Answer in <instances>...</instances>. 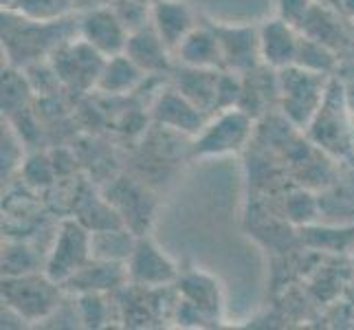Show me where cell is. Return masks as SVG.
Wrapping results in <instances>:
<instances>
[{"instance_id":"17","label":"cell","mask_w":354,"mask_h":330,"mask_svg":"<svg viewBox=\"0 0 354 330\" xmlns=\"http://www.w3.org/2000/svg\"><path fill=\"white\" fill-rule=\"evenodd\" d=\"M319 201V220L333 225H354V172L339 176L333 185H328Z\"/></svg>"},{"instance_id":"19","label":"cell","mask_w":354,"mask_h":330,"mask_svg":"<svg viewBox=\"0 0 354 330\" xmlns=\"http://www.w3.org/2000/svg\"><path fill=\"white\" fill-rule=\"evenodd\" d=\"M134 244H137V238L126 225L93 231V258L126 264Z\"/></svg>"},{"instance_id":"7","label":"cell","mask_w":354,"mask_h":330,"mask_svg":"<svg viewBox=\"0 0 354 330\" xmlns=\"http://www.w3.org/2000/svg\"><path fill=\"white\" fill-rule=\"evenodd\" d=\"M77 35L86 40L93 48L102 55L113 57L126 51L130 31L121 22L113 5H95L88 11H84L77 22Z\"/></svg>"},{"instance_id":"20","label":"cell","mask_w":354,"mask_h":330,"mask_svg":"<svg viewBox=\"0 0 354 330\" xmlns=\"http://www.w3.org/2000/svg\"><path fill=\"white\" fill-rule=\"evenodd\" d=\"M301 240L306 242L308 247L339 253V251L354 247V225L313 223V225L301 227Z\"/></svg>"},{"instance_id":"32","label":"cell","mask_w":354,"mask_h":330,"mask_svg":"<svg viewBox=\"0 0 354 330\" xmlns=\"http://www.w3.org/2000/svg\"><path fill=\"white\" fill-rule=\"evenodd\" d=\"M346 102H348V108L352 110V115H354V84L346 86Z\"/></svg>"},{"instance_id":"34","label":"cell","mask_w":354,"mask_h":330,"mask_svg":"<svg viewBox=\"0 0 354 330\" xmlns=\"http://www.w3.org/2000/svg\"><path fill=\"white\" fill-rule=\"evenodd\" d=\"M352 22H354V20H352Z\"/></svg>"},{"instance_id":"2","label":"cell","mask_w":354,"mask_h":330,"mask_svg":"<svg viewBox=\"0 0 354 330\" xmlns=\"http://www.w3.org/2000/svg\"><path fill=\"white\" fill-rule=\"evenodd\" d=\"M62 284L46 273H24L3 277V304L14 309L27 322H46L62 304Z\"/></svg>"},{"instance_id":"16","label":"cell","mask_w":354,"mask_h":330,"mask_svg":"<svg viewBox=\"0 0 354 330\" xmlns=\"http://www.w3.org/2000/svg\"><path fill=\"white\" fill-rule=\"evenodd\" d=\"M180 293L185 302H183V313H189L185 322L198 324V320H214L218 309H221V297H218V286L214 279L201 273H192L183 277Z\"/></svg>"},{"instance_id":"24","label":"cell","mask_w":354,"mask_h":330,"mask_svg":"<svg viewBox=\"0 0 354 330\" xmlns=\"http://www.w3.org/2000/svg\"><path fill=\"white\" fill-rule=\"evenodd\" d=\"M111 5L130 33L145 29L152 24V5L150 3H141V0H111Z\"/></svg>"},{"instance_id":"25","label":"cell","mask_w":354,"mask_h":330,"mask_svg":"<svg viewBox=\"0 0 354 330\" xmlns=\"http://www.w3.org/2000/svg\"><path fill=\"white\" fill-rule=\"evenodd\" d=\"M286 212L290 220H295L297 225L306 227L319 220V201L308 192H295V194H290L286 201Z\"/></svg>"},{"instance_id":"31","label":"cell","mask_w":354,"mask_h":330,"mask_svg":"<svg viewBox=\"0 0 354 330\" xmlns=\"http://www.w3.org/2000/svg\"><path fill=\"white\" fill-rule=\"evenodd\" d=\"M315 5H322V7H328V9H335V11H339L341 0H315ZM339 14H341V11H339Z\"/></svg>"},{"instance_id":"28","label":"cell","mask_w":354,"mask_h":330,"mask_svg":"<svg viewBox=\"0 0 354 330\" xmlns=\"http://www.w3.org/2000/svg\"><path fill=\"white\" fill-rule=\"evenodd\" d=\"M20 134L11 124H3V178L5 174L9 176L14 169L20 165V154H22V145H20Z\"/></svg>"},{"instance_id":"18","label":"cell","mask_w":354,"mask_h":330,"mask_svg":"<svg viewBox=\"0 0 354 330\" xmlns=\"http://www.w3.org/2000/svg\"><path fill=\"white\" fill-rule=\"evenodd\" d=\"M143 77L145 73L126 53H119L113 57H106L100 82H97V91H102L106 95L132 93L143 82Z\"/></svg>"},{"instance_id":"26","label":"cell","mask_w":354,"mask_h":330,"mask_svg":"<svg viewBox=\"0 0 354 330\" xmlns=\"http://www.w3.org/2000/svg\"><path fill=\"white\" fill-rule=\"evenodd\" d=\"M29 89L24 84L22 75H18L16 71H7L3 73V113H14L16 108L24 104V97H27Z\"/></svg>"},{"instance_id":"4","label":"cell","mask_w":354,"mask_h":330,"mask_svg":"<svg viewBox=\"0 0 354 330\" xmlns=\"http://www.w3.org/2000/svg\"><path fill=\"white\" fill-rule=\"evenodd\" d=\"M253 134V117L240 106L216 113L194 139L196 156H225L242 150Z\"/></svg>"},{"instance_id":"12","label":"cell","mask_w":354,"mask_h":330,"mask_svg":"<svg viewBox=\"0 0 354 330\" xmlns=\"http://www.w3.org/2000/svg\"><path fill=\"white\" fill-rule=\"evenodd\" d=\"M152 27L163 38V42L172 48V53H176L180 42L198 24L187 3H180V0H156L152 5Z\"/></svg>"},{"instance_id":"15","label":"cell","mask_w":354,"mask_h":330,"mask_svg":"<svg viewBox=\"0 0 354 330\" xmlns=\"http://www.w3.org/2000/svg\"><path fill=\"white\" fill-rule=\"evenodd\" d=\"M128 282V268L121 262H108L91 258L88 264H84L80 271L73 275L64 288L75 293H106L115 286Z\"/></svg>"},{"instance_id":"10","label":"cell","mask_w":354,"mask_h":330,"mask_svg":"<svg viewBox=\"0 0 354 330\" xmlns=\"http://www.w3.org/2000/svg\"><path fill=\"white\" fill-rule=\"evenodd\" d=\"M301 31L282 18H273L260 27V57L266 66L282 71L297 62Z\"/></svg>"},{"instance_id":"27","label":"cell","mask_w":354,"mask_h":330,"mask_svg":"<svg viewBox=\"0 0 354 330\" xmlns=\"http://www.w3.org/2000/svg\"><path fill=\"white\" fill-rule=\"evenodd\" d=\"M77 302L80 322L95 328L102 326V322L106 320V304L102 300V293H80Z\"/></svg>"},{"instance_id":"1","label":"cell","mask_w":354,"mask_h":330,"mask_svg":"<svg viewBox=\"0 0 354 330\" xmlns=\"http://www.w3.org/2000/svg\"><path fill=\"white\" fill-rule=\"evenodd\" d=\"M277 73V91L282 95L284 115L290 124L308 128L315 115L319 113L330 82H326V75L322 73H313L295 64Z\"/></svg>"},{"instance_id":"5","label":"cell","mask_w":354,"mask_h":330,"mask_svg":"<svg viewBox=\"0 0 354 330\" xmlns=\"http://www.w3.org/2000/svg\"><path fill=\"white\" fill-rule=\"evenodd\" d=\"M106 64V55L93 48L86 40L68 38L51 53L53 75L73 91L97 89L102 68Z\"/></svg>"},{"instance_id":"14","label":"cell","mask_w":354,"mask_h":330,"mask_svg":"<svg viewBox=\"0 0 354 330\" xmlns=\"http://www.w3.org/2000/svg\"><path fill=\"white\" fill-rule=\"evenodd\" d=\"M174 55L189 68H225L223 46L214 27H196L180 42Z\"/></svg>"},{"instance_id":"11","label":"cell","mask_w":354,"mask_h":330,"mask_svg":"<svg viewBox=\"0 0 354 330\" xmlns=\"http://www.w3.org/2000/svg\"><path fill=\"white\" fill-rule=\"evenodd\" d=\"M218 40L223 46L225 68L244 73L258 66L262 62L260 57V29L253 27H216Z\"/></svg>"},{"instance_id":"30","label":"cell","mask_w":354,"mask_h":330,"mask_svg":"<svg viewBox=\"0 0 354 330\" xmlns=\"http://www.w3.org/2000/svg\"><path fill=\"white\" fill-rule=\"evenodd\" d=\"M339 11H341V14H344L346 18H352V20H354V0H341Z\"/></svg>"},{"instance_id":"22","label":"cell","mask_w":354,"mask_h":330,"mask_svg":"<svg viewBox=\"0 0 354 330\" xmlns=\"http://www.w3.org/2000/svg\"><path fill=\"white\" fill-rule=\"evenodd\" d=\"M335 64H337L335 48H330L328 44L315 40V38H308V35L301 33L295 66H301V68H306V71L328 75V73L335 68Z\"/></svg>"},{"instance_id":"21","label":"cell","mask_w":354,"mask_h":330,"mask_svg":"<svg viewBox=\"0 0 354 330\" xmlns=\"http://www.w3.org/2000/svg\"><path fill=\"white\" fill-rule=\"evenodd\" d=\"M75 0H11L5 11L33 20V22H59L71 16Z\"/></svg>"},{"instance_id":"33","label":"cell","mask_w":354,"mask_h":330,"mask_svg":"<svg viewBox=\"0 0 354 330\" xmlns=\"http://www.w3.org/2000/svg\"><path fill=\"white\" fill-rule=\"evenodd\" d=\"M141 3H150V5H154V3H156V0H141Z\"/></svg>"},{"instance_id":"23","label":"cell","mask_w":354,"mask_h":330,"mask_svg":"<svg viewBox=\"0 0 354 330\" xmlns=\"http://www.w3.org/2000/svg\"><path fill=\"white\" fill-rule=\"evenodd\" d=\"M38 266L35 253L22 242H7L3 247V277L33 273Z\"/></svg>"},{"instance_id":"3","label":"cell","mask_w":354,"mask_h":330,"mask_svg":"<svg viewBox=\"0 0 354 330\" xmlns=\"http://www.w3.org/2000/svg\"><path fill=\"white\" fill-rule=\"evenodd\" d=\"M93 258V231L82 225L77 218L64 220L59 225L53 247L46 255L44 273L57 284H66L84 264Z\"/></svg>"},{"instance_id":"29","label":"cell","mask_w":354,"mask_h":330,"mask_svg":"<svg viewBox=\"0 0 354 330\" xmlns=\"http://www.w3.org/2000/svg\"><path fill=\"white\" fill-rule=\"evenodd\" d=\"M313 7L315 0H277V18L301 29V24L310 16Z\"/></svg>"},{"instance_id":"9","label":"cell","mask_w":354,"mask_h":330,"mask_svg":"<svg viewBox=\"0 0 354 330\" xmlns=\"http://www.w3.org/2000/svg\"><path fill=\"white\" fill-rule=\"evenodd\" d=\"M152 115L156 119V124H161L169 130L183 132V134H189V137H196L205 128L207 121H209L207 119L209 115H207L205 110H201L178 89L165 91L163 95H158V100L152 106Z\"/></svg>"},{"instance_id":"13","label":"cell","mask_w":354,"mask_h":330,"mask_svg":"<svg viewBox=\"0 0 354 330\" xmlns=\"http://www.w3.org/2000/svg\"><path fill=\"white\" fill-rule=\"evenodd\" d=\"M124 53L145 73V75H161V73L169 71L172 55H174L172 48L163 42V38L154 31L152 24L130 33Z\"/></svg>"},{"instance_id":"8","label":"cell","mask_w":354,"mask_h":330,"mask_svg":"<svg viewBox=\"0 0 354 330\" xmlns=\"http://www.w3.org/2000/svg\"><path fill=\"white\" fill-rule=\"evenodd\" d=\"M128 279L137 286L158 288L178 279V268L167 253L156 247L150 238H137V244L126 262Z\"/></svg>"},{"instance_id":"6","label":"cell","mask_w":354,"mask_h":330,"mask_svg":"<svg viewBox=\"0 0 354 330\" xmlns=\"http://www.w3.org/2000/svg\"><path fill=\"white\" fill-rule=\"evenodd\" d=\"M352 110L346 102V89H339L337 84H330L326 93V100L315 115L310 128V137L317 145L328 152L346 154L352 148V128H350Z\"/></svg>"}]
</instances>
